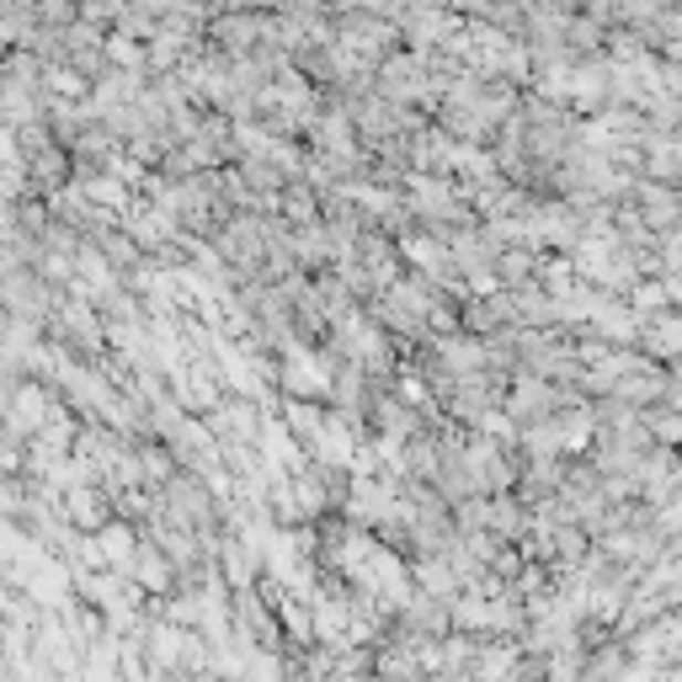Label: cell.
Instances as JSON below:
<instances>
[{"mask_svg":"<svg viewBox=\"0 0 682 682\" xmlns=\"http://www.w3.org/2000/svg\"><path fill=\"white\" fill-rule=\"evenodd\" d=\"M64 517H70L75 528L96 534V528H107V496H102L91 480H81V485H70V491H64Z\"/></svg>","mask_w":682,"mask_h":682,"instance_id":"obj_1","label":"cell"},{"mask_svg":"<svg viewBox=\"0 0 682 682\" xmlns=\"http://www.w3.org/2000/svg\"><path fill=\"white\" fill-rule=\"evenodd\" d=\"M177 570H181V565L171 560V555H166L160 544H139V555H134V570H128V576H134V581L145 587V592H171Z\"/></svg>","mask_w":682,"mask_h":682,"instance_id":"obj_2","label":"cell"},{"mask_svg":"<svg viewBox=\"0 0 682 682\" xmlns=\"http://www.w3.org/2000/svg\"><path fill=\"white\" fill-rule=\"evenodd\" d=\"M634 198H640V208H646V224H651V230H672V224L682 219V198L678 192H667V187H655V181H640Z\"/></svg>","mask_w":682,"mask_h":682,"instance_id":"obj_3","label":"cell"},{"mask_svg":"<svg viewBox=\"0 0 682 682\" xmlns=\"http://www.w3.org/2000/svg\"><path fill=\"white\" fill-rule=\"evenodd\" d=\"M96 544H102V555H107V570H134V555H139V544H134V528L128 523H107V528H96Z\"/></svg>","mask_w":682,"mask_h":682,"instance_id":"obj_4","label":"cell"},{"mask_svg":"<svg viewBox=\"0 0 682 682\" xmlns=\"http://www.w3.org/2000/svg\"><path fill=\"white\" fill-rule=\"evenodd\" d=\"M406 256H411V267L421 272V277H438V283H453V267H448V245L443 240H406Z\"/></svg>","mask_w":682,"mask_h":682,"instance_id":"obj_5","label":"cell"},{"mask_svg":"<svg viewBox=\"0 0 682 682\" xmlns=\"http://www.w3.org/2000/svg\"><path fill=\"white\" fill-rule=\"evenodd\" d=\"M506 411L517 416V421H534L538 411H555V389L544 385V379H517V389L506 395Z\"/></svg>","mask_w":682,"mask_h":682,"instance_id":"obj_6","label":"cell"},{"mask_svg":"<svg viewBox=\"0 0 682 682\" xmlns=\"http://www.w3.org/2000/svg\"><path fill=\"white\" fill-rule=\"evenodd\" d=\"M646 347L661 357H682V321L678 315H661V321H651L646 326Z\"/></svg>","mask_w":682,"mask_h":682,"instance_id":"obj_7","label":"cell"},{"mask_svg":"<svg viewBox=\"0 0 682 682\" xmlns=\"http://www.w3.org/2000/svg\"><path fill=\"white\" fill-rule=\"evenodd\" d=\"M523 528H528V512H523V502H506V496H496V502H491V534H523Z\"/></svg>","mask_w":682,"mask_h":682,"instance_id":"obj_8","label":"cell"},{"mask_svg":"<svg viewBox=\"0 0 682 682\" xmlns=\"http://www.w3.org/2000/svg\"><path fill=\"white\" fill-rule=\"evenodd\" d=\"M283 219H288L294 230L315 224V219H321V213H315V192H309V187H288V192H283Z\"/></svg>","mask_w":682,"mask_h":682,"instance_id":"obj_9","label":"cell"},{"mask_svg":"<svg viewBox=\"0 0 682 682\" xmlns=\"http://www.w3.org/2000/svg\"><path fill=\"white\" fill-rule=\"evenodd\" d=\"M107 60L123 64V70H145L149 54L134 43V38H128V28H118V32H107Z\"/></svg>","mask_w":682,"mask_h":682,"instance_id":"obj_10","label":"cell"},{"mask_svg":"<svg viewBox=\"0 0 682 682\" xmlns=\"http://www.w3.org/2000/svg\"><path fill=\"white\" fill-rule=\"evenodd\" d=\"M496 272H502L506 283H528V272H534V251H512V245H502Z\"/></svg>","mask_w":682,"mask_h":682,"instance_id":"obj_11","label":"cell"}]
</instances>
